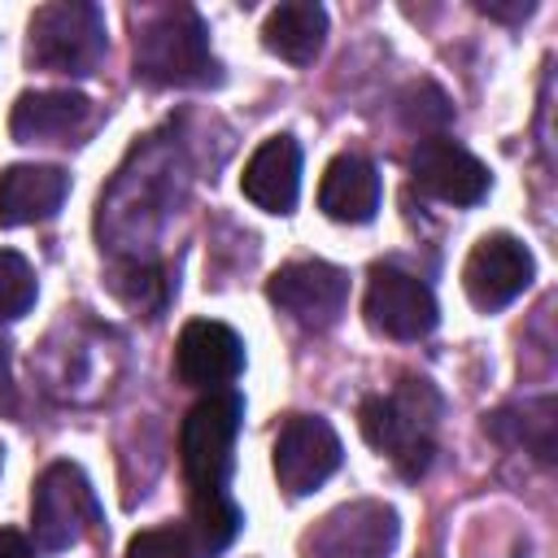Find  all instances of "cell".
I'll use <instances>...</instances> for the list:
<instances>
[{
	"label": "cell",
	"instance_id": "1",
	"mask_svg": "<svg viewBox=\"0 0 558 558\" xmlns=\"http://www.w3.org/2000/svg\"><path fill=\"white\" fill-rule=\"evenodd\" d=\"M440 401L423 379H405L392 397H366L357 410V427L371 449H379L405 480H418L436 453L432 427H436Z\"/></svg>",
	"mask_w": 558,
	"mask_h": 558
},
{
	"label": "cell",
	"instance_id": "2",
	"mask_svg": "<svg viewBox=\"0 0 558 558\" xmlns=\"http://www.w3.org/2000/svg\"><path fill=\"white\" fill-rule=\"evenodd\" d=\"M214 52L192 9H166L135 35V74L157 87H196L214 78Z\"/></svg>",
	"mask_w": 558,
	"mask_h": 558
},
{
	"label": "cell",
	"instance_id": "3",
	"mask_svg": "<svg viewBox=\"0 0 558 558\" xmlns=\"http://www.w3.org/2000/svg\"><path fill=\"white\" fill-rule=\"evenodd\" d=\"M240 418H244V401L235 392H209L205 401L187 410L179 427V458H183V480L192 493L227 488Z\"/></svg>",
	"mask_w": 558,
	"mask_h": 558
},
{
	"label": "cell",
	"instance_id": "4",
	"mask_svg": "<svg viewBox=\"0 0 558 558\" xmlns=\"http://www.w3.org/2000/svg\"><path fill=\"white\" fill-rule=\"evenodd\" d=\"M26 57L52 74H92L105 57V17L96 4H44L26 31Z\"/></svg>",
	"mask_w": 558,
	"mask_h": 558
},
{
	"label": "cell",
	"instance_id": "5",
	"mask_svg": "<svg viewBox=\"0 0 558 558\" xmlns=\"http://www.w3.org/2000/svg\"><path fill=\"white\" fill-rule=\"evenodd\" d=\"M31 523H35V536L44 549H70L100 523L96 493L74 462L44 466V475L35 480V493H31Z\"/></svg>",
	"mask_w": 558,
	"mask_h": 558
},
{
	"label": "cell",
	"instance_id": "6",
	"mask_svg": "<svg viewBox=\"0 0 558 558\" xmlns=\"http://www.w3.org/2000/svg\"><path fill=\"white\" fill-rule=\"evenodd\" d=\"M266 296L305 331H323L344 314L349 279L327 262H288L266 279Z\"/></svg>",
	"mask_w": 558,
	"mask_h": 558
},
{
	"label": "cell",
	"instance_id": "7",
	"mask_svg": "<svg viewBox=\"0 0 558 558\" xmlns=\"http://www.w3.org/2000/svg\"><path fill=\"white\" fill-rule=\"evenodd\" d=\"M275 480L288 497L314 493L340 466V436L318 414H288L275 436Z\"/></svg>",
	"mask_w": 558,
	"mask_h": 558
},
{
	"label": "cell",
	"instance_id": "8",
	"mask_svg": "<svg viewBox=\"0 0 558 558\" xmlns=\"http://www.w3.org/2000/svg\"><path fill=\"white\" fill-rule=\"evenodd\" d=\"M366 323L392 340H418L436 327V296L423 279L397 266H371L366 279Z\"/></svg>",
	"mask_w": 558,
	"mask_h": 558
},
{
	"label": "cell",
	"instance_id": "9",
	"mask_svg": "<svg viewBox=\"0 0 558 558\" xmlns=\"http://www.w3.org/2000/svg\"><path fill=\"white\" fill-rule=\"evenodd\" d=\"M532 275H536L532 253H527L514 235L497 231V235H484V240L471 248V257H466V266H462V292H466V301H471L475 310L493 314V310L510 305V301L532 283Z\"/></svg>",
	"mask_w": 558,
	"mask_h": 558
},
{
	"label": "cell",
	"instance_id": "10",
	"mask_svg": "<svg viewBox=\"0 0 558 558\" xmlns=\"http://www.w3.org/2000/svg\"><path fill=\"white\" fill-rule=\"evenodd\" d=\"M410 174L423 192H432L445 205H475L488 196V170L475 153L445 135H427L410 153Z\"/></svg>",
	"mask_w": 558,
	"mask_h": 558
},
{
	"label": "cell",
	"instance_id": "11",
	"mask_svg": "<svg viewBox=\"0 0 558 558\" xmlns=\"http://www.w3.org/2000/svg\"><path fill=\"white\" fill-rule=\"evenodd\" d=\"M397 536V514L375 501L344 506L327 514L305 536V558H384Z\"/></svg>",
	"mask_w": 558,
	"mask_h": 558
},
{
	"label": "cell",
	"instance_id": "12",
	"mask_svg": "<svg viewBox=\"0 0 558 558\" xmlns=\"http://www.w3.org/2000/svg\"><path fill=\"white\" fill-rule=\"evenodd\" d=\"M240 366H244V344H240V336L227 323L192 318L179 331V344H174V375H179V384L218 392L222 384H231L240 375Z\"/></svg>",
	"mask_w": 558,
	"mask_h": 558
},
{
	"label": "cell",
	"instance_id": "13",
	"mask_svg": "<svg viewBox=\"0 0 558 558\" xmlns=\"http://www.w3.org/2000/svg\"><path fill=\"white\" fill-rule=\"evenodd\" d=\"M244 196L266 214H292L301 196V148L292 135H270L253 148L240 174Z\"/></svg>",
	"mask_w": 558,
	"mask_h": 558
},
{
	"label": "cell",
	"instance_id": "14",
	"mask_svg": "<svg viewBox=\"0 0 558 558\" xmlns=\"http://www.w3.org/2000/svg\"><path fill=\"white\" fill-rule=\"evenodd\" d=\"M87 118L92 100L83 92H22L9 113V131L17 144H57L83 131Z\"/></svg>",
	"mask_w": 558,
	"mask_h": 558
},
{
	"label": "cell",
	"instance_id": "15",
	"mask_svg": "<svg viewBox=\"0 0 558 558\" xmlns=\"http://www.w3.org/2000/svg\"><path fill=\"white\" fill-rule=\"evenodd\" d=\"M70 192V174L61 166H9L0 174V227L44 222L61 209Z\"/></svg>",
	"mask_w": 558,
	"mask_h": 558
},
{
	"label": "cell",
	"instance_id": "16",
	"mask_svg": "<svg viewBox=\"0 0 558 558\" xmlns=\"http://www.w3.org/2000/svg\"><path fill=\"white\" fill-rule=\"evenodd\" d=\"M318 209L336 222H371L379 209V174L366 157L340 153L327 161L318 183Z\"/></svg>",
	"mask_w": 558,
	"mask_h": 558
},
{
	"label": "cell",
	"instance_id": "17",
	"mask_svg": "<svg viewBox=\"0 0 558 558\" xmlns=\"http://www.w3.org/2000/svg\"><path fill=\"white\" fill-rule=\"evenodd\" d=\"M323 35H327V13L314 0H288L270 9V17L262 22V44L292 65L314 61L323 48Z\"/></svg>",
	"mask_w": 558,
	"mask_h": 558
},
{
	"label": "cell",
	"instance_id": "18",
	"mask_svg": "<svg viewBox=\"0 0 558 558\" xmlns=\"http://www.w3.org/2000/svg\"><path fill=\"white\" fill-rule=\"evenodd\" d=\"M240 532V510L235 501L227 497V488H214V493H192V545H196V558H214L222 554Z\"/></svg>",
	"mask_w": 558,
	"mask_h": 558
},
{
	"label": "cell",
	"instance_id": "19",
	"mask_svg": "<svg viewBox=\"0 0 558 558\" xmlns=\"http://www.w3.org/2000/svg\"><path fill=\"white\" fill-rule=\"evenodd\" d=\"M484 427L506 445H527L541 462L554 458V401L549 397H541L523 410H497Z\"/></svg>",
	"mask_w": 558,
	"mask_h": 558
},
{
	"label": "cell",
	"instance_id": "20",
	"mask_svg": "<svg viewBox=\"0 0 558 558\" xmlns=\"http://www.w3.org/2000/svg\"><path fill=\"white\" fill-rule=\"evenodd\" d=\"M35 305V270L22 253L0 248V318H22Z\"/></svg>",
	"mask_w": 558,
	"mask_h": 558
},
{
	"label": "cell",
	"instance_id": "21",
	"mask_svg": "<svg viewBox=\"0 0 558 558\" xmlns=\"http://www.w3.org/2000/svg\"><path fill=\"white\" fill-rule=\"evenodd\" d=\"M113 292H118L131 310H140V314L166 305V279H161L157 266H126V270H118Z\"/></svg>",
	"mask_w": 558,
	"mask_h": 558
},
{
	"label": "cell",
	"instance_id": "22",
	"mask_svg": "<svg viewBox=\"0 0 558 558\" xmlns=\"http://www.w3.org/2000/svg\"><path fill=\"white\" fill-rule=\"evenodd\" d=\"M126 558H196V545L187 536V527H148L140 536H131L126 545Z\"/></svg>",
	"mask_w": 558,
	"mask_h": 558
},
{
	"label": "cell",
	"instance_id": "23",
	"mask_svg": "<svg viewBox=\"0 0 558 558\" xmlns=\"http://www.w3.org/2000/svg\"><path fill=\"white\" fill-rule=\"evenodd\" d=\"M0 558H35V549L17 527H0Z\"/></svg>",
	"mask_w": 558,
	"mask_h": 558
},
{
	"label": "cell",
	"instance_id": "24",
	"mask_svg": "<svg viewBox=\"0 0 558 558\" xmlns=\"http://www.w3.org/2000/svg\"><path fill=\"white\" fill-rule=\"evenodd\" d=\"M480 9H484L488 17H506V22H519V17H527V13H532V4H527V0H519V4H493V0H484Z\"/></svg>",
	"mask_w": 558,
	"mask_h": 558
},
{
	"label": "cell",
	"instance_id": "25",
	"mask_svg": "<svg viewBox=\"0 0 558 558\" xmlns=\"http://www.w3.org/2000/svg\"><path fill=\"white\" fill-rule=\"evenodd\" d=\"M0 405H9V344L0 340Z\"/></svg>",
	"mask_w": 558,
	"mask_h": 558
},
{
	"label": "cell",
	"instance_id": "26",
	"mask_svg": "<svg viewBox=\"0 0 558 558\" xmlns=\"http://www.w3.org/2000/svg\"><path fill=\"white\" fill-rule=\"evenodd\" d=\"M0 453H4V449H0Z\"/></svg>",
	"mask_w": 558,
	"mask_h": 558
}]
</instances>
